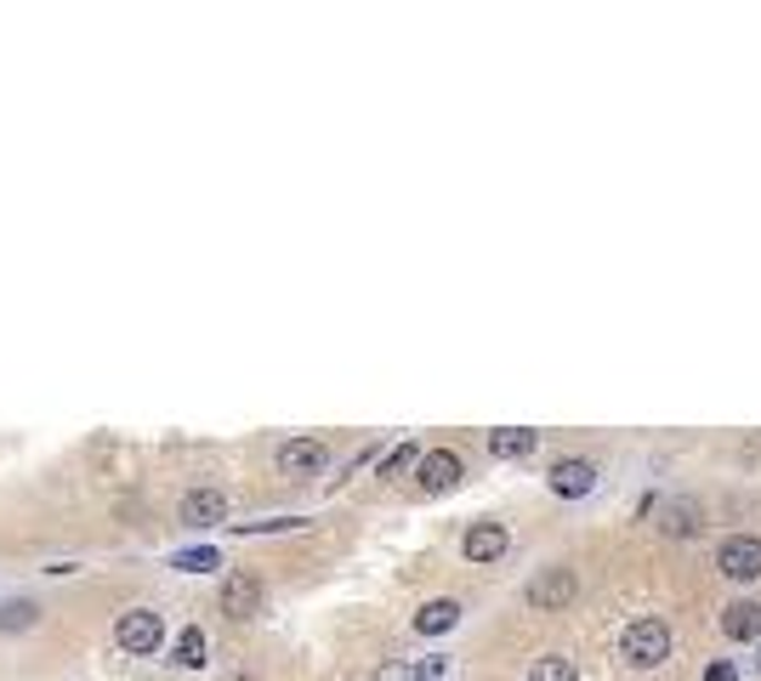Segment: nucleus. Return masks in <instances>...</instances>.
I'll return each instance as SVG.
<instances>
[{"label":"nucleus","instance_id":"nucleus-14","mask_svg":"<svg viewBox=\"0 0 761 681\" xmlns=\"http://www.w3.org/2000/svg\"><path fill=\"white\" fill-rule=\"evenodd\" d=\"M455 624H460V602H455V597H438V602H426V608L415 613L420 637H444V630H455Z\"/></svg>","mask_w":761,"mask_h":681},{"label":"nucleus","instance_id":"nucleus-11","mask_svg":"<svg viewBox=\"0 0 761 681\" xmlns=\"http://www.w3.org/2000/svg\"><path fill=\"white\" fill-rule=\"evenodd\" d=\"M659 528L671 533V540H693V533L704 528V506L699 500H664L659 506Z\"/></svg>","mask_w":761,"mask_h":681},{"label":"nucleus","instance_id":"nucleus-18","mask_svg":"<svg viewBox=\"0 0 761 681\" xmlns=\"http://www.w3.org/2000/svg\"><path fill=\"white\" fill-rule=\"evenodd\" d=\"M240 540H251V533H296V528H307V517H267V522H227Z\"/></svg>","mask_w":761,"mask_h":681},{"label":"nucleus","instance_id":"nucleus-19","mask_svg":"<svg viewBox=\"0 0 761 681\" xmlns=\"http://www.w3.org/2000/svg\"><path fill=\"white\" fill-rule=\"evenodd\" d=\"M40 619V608L29 602V597H18V602H0V630H29Z\"/></svg>","mask_w":761,"mask_h":681},{"label":"nucleus","instance_id":"nucleus-12","mask_svg":"<svg viewBox=\"0 0 761 681\" xmlns=\"http://www.w3.org/2000/svg\"><path fill=\"white\" fill-rule=\"evenodd\" d=\"M722 637L728 642H755L761 637V602H750V597L728 602L722 608Z\"/></svg>","mask_w":761,"mask_h":681},{"label":"nucleus","instance_id":"nucleus-2","mask_svg":"<svg viewBox=\"0 0 761 681\" xmlns=\"http://www.w3.org/2000/svg\"><path fill=\"white\" fill-rule=\"evenodd\" d=\"M114 648H125V653H136V659H154V653L165 648V619H160L154 608H125V613L114 619Z\"/></svg>","mask_w":761,"mask_h":681},{"label":"nucleus","instance_id":"nucleus-23","mask_svg":"<svg viewBox=\"0 0 761 681\" xmlns=\"http://www.w3.org/2000/svg\"><path fill=\"white\" fill-rule=\"evenodd\" d=\"M704 681H739V675H733L728 664H710V670H704Z\"/></svg>","mask_w":761,"mask_h":681},{"label":"nucleus","instance_id":"nucleus-16","mask_svg":"<svg viewBox=\"0 0 761 681\" xmlns=\"http://www.w3.org/2000/svg\"><path fill=\"white\" fill-rule=\"evenodd\" d=\"M171 568L176 573H211V568H222V551L216 546H187V551H171Z\"/></svg>","mask_w":761,"mask_h":681},{"label":"nucleus","instance_id":"nucleus-5","mask_svg":"<svg viewBox=\"0 0 761 681\" xmlns=\"http://www.w3.org/2000/svg\"><path fill=\"white\" fill-rule=\"evenodd\" d=\"M222 613H227L233 624H251V619L262 613V579H256V573H233L227 586H222Z\"/></svg>","mask_w":761,"mask_h":681},{"label":"nucleus","instance_id":"nucleus-1","mask_svg":"<svg viewBox=\"0 0 761 681\" xmlns=\"http://www.w3.org/2000/svg\"><path fill=\"white\" fill-rule=\"evenodd\" d=\"M671 648H677L671 624L653 619V613H642V619H631V624L620 630V659H626L631 670H659L664 659H671Z\"/></svg>","mask_w":761,"mask_h":681},{"label":"nucleus","instance_id":"nucleus-22","mask_svg":"<svg viewBox=\"0 0 761 681\" xmlns=\"http://www.w3.org/2000/svg\"><path fill=\"white\" fill-rule=\"evenodd\" d=\"M409 675H415V670H409V664H387V670H380V675H375V681H409Z\"/></svg>","mask_w":761,"mask_h":681},{"label":"nucleus","instance_id":"nucleus-4","mask_svg":"<svg viewBox=\"0 0 761 681\" xmlns=\"http://www.w3.org/2000/svg\"><path fill=\"white\" fill-rule=\"evenodd\" d=\"M717 568L728 573V579H761V540L755 533H733V540H722V551H717Z\"/></svg>","mask_w":761,"mask_h":681},{"label":"nucleus","instance_id":"nucleus-17","mask_svg":"<svg viewBox=\"0 0 761 681\" xmlns=\"http://www.w3.org/2000/svg\"><path fill=\"white\" fill-rule=\"evenodd\" d=\"M529 681H580V670H575V659H568V653H540L529 664Z\"/></svg>","mask_w":761,"mask_h":681},{"label":"nucleus","instance_id":"nucleus-6","mask_svg":"<svg viewBox=\"0 0 761 681\" xmlns=\"http://www.w3.org/2000/svg\"><path fill=\"white\" fill-rule=\"evenodd\" d=\"M460 455L455 449H426L420 455V466H415V477H420V489L426 495H444V489H455V482H460Z\"/></svg>","mask_w":761,"mask_h":681},{"label":"nucleus","instance_id":"nucleus-21","mask_svg":"<svg viewBox=\"0 0 761 681\" xmlns=\"http://www.w3.org/2000/svg\"><path fill=\"white\" fill-rule=\"evenodd\" d=\"M444 670H449L444 659H426V664H415V675H409V681H444Z\"/></svg>","mask_w":761,"mask_h":681},{"label":"nucleus","instance_id":"nucleus-13","mask_svg":"<svg viewBox=\"0 0 761 681\" xmlns=\"http://www.w3.org/2000/svg\"><path fill=\"white\" fill-rule=\"evenodd\" d=\"M540 449V431H529V426H500V431H489V455L495 460H529Z\"/></svg>","mask_w":761,"mask_h":681},{"label":"nucleus","instance_id":"nucleus-9","mask_svg":"<svg viewBox=\"0 0 761 681\" xmlns=\"http://www.w3.org/2000/svg\"><path fill=\"white\" fill-rule=\"evenodd\" d=\"M506 546H511V533H506L500 522H471V528H466V540H460L466 562H500Z\"/></svg>","mask_w":761,"mask_h":681},{"label":"nucleus","instance_id":"nucleus-20","mask_svg":"<svg viewBox=\"0 0 761 681\" xmlns=\"http://www.w3.org/2000/svg\"><path fill=\"white\" fill-rule=\"evenodd\" d=\"M409 466H420V449H415V444H398L387 460H380V477H398V471H409Z\"/></svg>","mask_w":761,"mask_h":681},{"label":"nucleus","instance_id":"nucleus-10","mask_svg":"<svg viewBox=\"0 0 761 681\" xmlns=\"http://www.w3.org/2000/svg\"><path fill=\"white\" fill-rule=\"evenodd\" d=\"M176 517H182L187 528H216V522L227 517V495H222V489H187Z\"/></svg>","mask_w":761,"mask_h":681},{"label":"nucleus","instance_id":"nucleus-7","mask_svg":"<svg viewBox=\"0 0 761 681\" xmlns=\"http://www.w3.org/2000/svg\"><path fill=\"white\" fill-rule=\"evenodd\" d=\"M329 466V449L318 444V437H291V444L278 449V471L284 477H313Z\"/></svg>","mask_w":761,"mask_h":681},{"label":"nucleus","instance_id":"nucleus-8","mask_svg":"<svg viewBox=\"0 0 761 681\" xmlns=\"http://www.w3.org/2000/svg\"><path fill=\"white\" fill-rule=\"evenodd\" d=\"M546 482H551L557 500H586V495L597 489V466H591V460H557Z\"/></svg>","mask_w":761,"mask_h":681},{"label":"nucleus","instance_id":"nucleus-3","mask_svg":"<svg viewBox=\"0 0 761 681\" xmlns=\"http://www.w3.org/2000/svg\"><path fill=\"white\" fill-rule=\"evenodd\" d=\"M575 597H580V573L575 568H540L529 579V591H522V602H529L535 613H562Z\"/></svg>","mask_w":761,"mask_h":681},{"label":"nucleus","instance_id":"nucleus-15","mask_svg":"<svg viewBox=\"0 0 761 681\" xmlns=\"http://www.w3.org/2000/svg\"><path fill=\"white\" fill-rule=\"evenodd\" d=\"M171 664H182V670H200V664H205V630H200V624L176 630V642H171Z\"/></svg>","mask_w":761,"mask_h":681}]
</instances>
